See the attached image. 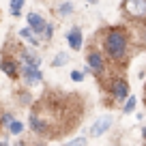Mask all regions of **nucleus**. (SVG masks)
Returning a JSON list of instances; mask_svg holds the SVG:
<instances>
[{"instance_id": "obj_1", "label": "nucleus", "mask_w": 146, "mask_h": 146, "mask_svg": "<svg viewBox=\"0 0 146 146\" xmlns=\"http://www.w3.org/2000/svg\"><path fill=\"white\" fill-rule=\"evenodd\" d=\"M99 36V47L105 54L110 64H125L131 56V36L125 26H108L97 32Z\"/></svg>"}, {"instance_id": "obj_21", "label": "nucleus", "mask_w": 146, "mask_h": 146, "mask_svg": "<svg viewBox=\"0 0 146 146\" xmlns=\"http://www.w3.org/2000/svg\"><path fill=\"white\" fill-rule=\"evenodd\" d=\"M30 101H32V97H30V92H28V90L19 92V103H30Z\"/></svg>"}, {"instance_id": "obj_24", "label": "nucleus", "mask_w": 146, "mask_h": 146, "mask_svg": "<svg viewBox=\"0 0 146 146\" xmlns=\"http://www.w3.org/2000/svg\"><path fill=\"white\" fill-rule=\"evenodd\" d=\"M142 28H144V43H146V24H142Z\"/></svg>"}, {"instance_id": "obj_26", "label": "nucleus", "mask_w": 146, "mask_h": 146, "mask_svg": "<svg viewBox=\"0 0 146 146\" xmlns=\"http://www.w3.org/2000/svg\"><path fill=\"white\" fill-rule=\"evenodd\" d=\"M32 146H45V144H43V142H39V144H32Z\"/></svg>"}, {"instance_id": "obj_23", "label": "nucleus", "mask_w": 146, "mask_h": 146, "mask_svg": "<svg viewBox=\"0 0 146 146\" xmlns=\"http://www.w3.org/2000/svg\"><path fill=\"white\" fill-rule=\"evenodd\" d=\"M88 5H97V2H99V0H86Z\"/></svg>"}, {"instance_id": "obj_12", "label": "nucleus", "mask_w": 146, "mask_h": 146, "mask_svg": "<svg viewBox=\"0 0 146 146\" xmlns=\"http://www.w3.org/2000/svg\"><path fill=\"white\" fill-rule=\"evenodd\" d=\"M73 11H75V7H73V2H69V0H64V2H60L58 9H56V13L60 15V17H69V15H73Z\"/></svg>"}, {"instance_id": "obj_25", "label": "nucleus", "mask_w": 146, "mask_h": 146, "mask_svg": "<svg viewBox=\"0 0 146 146\" xmlns=\"http://www.w3.org/2000/svg\"><path fill=\"white\" fill-rule=\"evenodd\" d=\"M0 146H11V144H9V142H0Z\"/></svg>"}, {"instance_id": "obj_15", "label": "nucleus", "mask_w": 146, "mask_h": 146, "mask_svg": "<svg viewBox=\"0 0 146 146\" xmlns=\"http://www.w3.org/2000/svg\"><path fill=\"white\" fill-rule=\"evenodd\" d=\"M135 105H137V97L131 95V97H129V99L123 103V114H131L133 110H135Z\"/></svg>"}, {"instance_id": "obj_8", "label": "nucleus", "mask_w": 146, "mask_h": 146, "mask_svg": "<svg viewBox=\"0 0 146 146\" xmlns=\"http://www.w3.org/2000/svg\"><path fill=\"white\" fill-rule=\"evenodd\" d=\"M26 22H28V26L32 28V32H35L36 36H43V30H45V26H47V19L43 17L41 13L30 11V13L26 15ZM41 41H43V39H41Z\"/></svg>"}, {"instance_id": "obj_22", "label": "nucleus", "mask_w": 146, "mask_h": 146, "mask_svg": "<svg viewBox=\"0 0 146 146\" xmlns=\"http://www.w3.org/2000/svg\"><path fill=\"white\" fill-rule=\"evenodd\" d=\"M15 146H28V144H26L24 140H19V142H15Z\"/></svg>"}, {"instance_id": "obj_2", "label": "nucleus", "mask_w": 146, "mask_h": 146, "mask_svg": "<svg viewBox=\"0 0 146 146\" xmlns=\"http://www.w3.org/2000/svg\"><path fill=\"white\" fill-rule=\"evenodd\" d=\"M86 64L92 69V75L99 78V82H101V78H105V73H108V69H110V62H108V58H105V54L101 52V47H97V45H90L86 50Z\"/></svg>"}, {"instance_id": "obj_10", "label": "nucleus", "mask_w": 146, "mask_h": 146, "mask_svg": "<svg viewBox=\"0 0 146 146\" xmlns=\"http://www.w3.org/2000/svg\"><path fill=\"white\" fill-rule=\"evenodd\" d=\"M17 60L22 64H28V67H41V58L32 52V47H22L17 52Z\"/></svg>"}, {"instance_id": "obj_19", "label": "nucleus", "mask_w": 146, "mask_h": 146, "mask_svg": "<svg viewBox=\"0 0 146 146\" xmlns=\"http://www.w3.org/2000/svg\"><path fill=\"white\" fill-rule=\"evenodd\" d=\"M69 78H71L73 80V82H84V78H86V73H84L82 71V69H73V71H71V75H69Z\"/></svg>"}, {"instance_id": "obj_4", "label": "nucleus", "mask_w": 146, "mask_h": 146, "mask_svg": "<svg viewBox=\"0 0 146 146\" xmlns=\"http://www.w3.org/2000/svg\"><path fill=\"white\" fill-rule=\"evenodd\" d=\"M125 19L137 24H146V0H123L120 2Z\"/></svg>"}, {"instance_id": "obj_16", "label": "nucleus", "mask_w": 146, "mask_h": 146, "mask_svg": "<svg viewBox=\"0 0 146 146\" xmlns=\"http://www.w3.org/2000/svg\"><path fill=\"white\" fill-rule=\"evenodd\" d=\"M7 129H9L11 135H22V131H24V123H22V120H13V123H11Z\"/></svg>"}, {"instance_id": "obj_18", "label": "nucleus", "mask_w": 146, "mask_h": 146, "mask_svg": "<svg viewBox=\"0 0 146 146\" xmlns=\"http://www.w3.org/2000/svg\"><path fill=\"white\" fill-rule=\"evenodd\" d=\"M54 30H56V26L47 22V26H45V30H43V36H41V39H43V41H52V36H54Z\"/></svg>"}, {"instance_id": "obj_5", "label": "nucleus", "mask_w": 146, "mask_h": 146, "mask_svg": "<svg viewBox=\"0 0 146 146\" xmlns=\"http://www.w3.org/2000/svg\"><path fill=\"white\" fill-rule=\"evenodd\" d=\"M0 71L11 80H19L22 78V62L15 56H2L0 58Z\"/></svg>"}, {"instance_id": "obj_14", "label": "nucleus", "mask_w": 146, "mask_h": 146, "mask_svg": "<svg viewBox=\"0 0 146 146\" xmlns=\"http://www.w3.org/2000/svg\"><path fill=\"white\" fill-rule=\"evenodd\" d=\"M67 62H69V54L67 52H58V54L54 56V60H52V67L58 69V67H64Z\"/></svg>"}, {"instance_id": "obj_7", "label": "nucleus", "mask_w": 146, "mask_h": 146, "mask_svg": "<svg viewBox=\"0 0 146 146\" xmlns=\"http://www.w3.org/2000/svg\"><path fill=\"white\" fill-rule=\"evenodd\" d=\"M112 125H114V118H112L110 114H105V116H101V118H97L95 123H92V127L88 129V135L90 137H99V135H103V133H108Z\"/></svg>"}, {"instance_id": "obj_9", "label": "nucleus", "mask_w": 146, "mask_h": 146, "mask_svg": "<svg viewBox=\"0 0 146 146\" xmlns=\"http://www.w3.org/2000/svg\"><path fill=\"white\" fill-rule=\"evenodd\" d=\"M67 43H69V47H71L73 52H80L84 47V32H82V28H80V26H71V28H69Z\"/></svg>"}, {"instance_id": "obj_6", "label": "nucleus", "mask_w": 146, "mask_h": 146, "mask_svg": "<svg viewBox=\"0 0 146 146\" xmlns=\"http://www.w3.org/2000/svg\"><path fill=\"white\" fill-rule=\"evenodd\" d=\"M22 80L26 86H36V84L43 82V71L39 67H28V64H22Z\"/></svg>"}, {"instance_id": "obj_11", "label": "nucleus", "mask_w": 146, "mask_h": 146, "mask_svg": "<svg viewBox=\"0 0 146 146\" xmlns=\"http://www.w3.org/2000/svg\"><path fill=\"white\" fill-rule=\"evenodd\" d=\"M17 35H19V39H24V41H26L30 47H39V45H41V36H36L35 32H32L30 26H24Z\"/></svg>"}, {"instance_id": "obj_17", "label": "nucleus", "mask_w": 146, "mask_h": 146, "mask_svg": "<svg viewBox=\"0 0 146 146\" xmlns=\"http://www.w3.org/2000/svg\"><path fill=\"white\" fill-rule=\"evenodd\" d=\"M64 146H88V137L86 135H78V137H73V140H69Z\"/></svg>"}, {"instance_id": "obj_20", "label": "nucleus", "mask_w": 146, "mask_h": 146, "mask_svg": "<svg viewBox=\"0 0 146 146\" xmlns=\"http://www.w3.org/2000/svg\"><path fill=\"white\" fill-rule=\"evenodd\" d=\"M13 120H15V118H13V114H11V112H5V114H2V118H0V123L5 125V127H9Z\"/></svg>"}, {"instance_id": "obj_3", "label": "nucleus", "mask_w": 146, "mask_h": 146, "mask_svg": "<svg viewBox=\"0 0 146 146\" xmlns=\"http://www.w3.org/2000/svg\"><path fill=\"white\" fill-rule=\"evenodd\" d=\"M105 90H108V95L112 97V101L116 105L125 103L131 97V88H129V82L125 80V75H112L108 86H105Z\"/></svg>"}, {"instance_id": "obj_13", "label": "nucleus", "mask_w": 146, "mask_h": 146, "mask_svg": "<svg viewBox=\"0 0 146 146\" xmlns=\"http://www.w3.org/2000/svg\"><path fill=\"white\" fill-rule=\"evenodd\" d=\"M24 5H26V0H11V2H9V13L13 15V17H19Z\"/></svg>"}]
</instances>
